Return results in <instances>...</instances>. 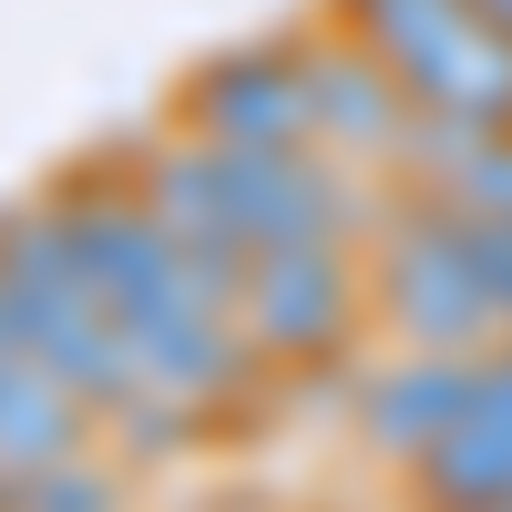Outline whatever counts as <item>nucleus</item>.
<instances>
[{
    "mask_svg": "<svg viewBox=\"0 0 512 512\" xmlns=\"http://www.w3.org/2000/svg\"><path fill=\"white\" fill-rule=\"evenodd\" d=\"M472 390H482V349H410L359 390V441L379 461H420L431 441H451Z\"/></svg>",
    "mask_w": 512,
    "mask_h": 512,
    "instance_id": "obj_9",
    "label": "nucleus"
},
{
    "mask_svg": "<svg viewBox=\"0 0 512 512\" xmlns=\"http://www.w3.org/2000/svg\"><path fill=\"white\" fill-rule=\"evenodd\" d=\"M410 482H420V502H431V512H482V502L512 492V338H492V349H482L472 410L451 420V441H431V451L410 461Z\"/></svg>",
    "mask_w": 512,
    "mask_h": 512,
    "instance_id": "obj_8",
    "label": "nucleus"
},
{
    "mask_svg": "<svg viewBox=\"0 0 512 512\" xmlns=\"http://www.w3.org/2000/svg\"><path fill=\"white\" fill-rule=\"evenodd\" d=\"M236 318L256 338V359H328L359 318V267L338 236H308V246H267L236 287Z\"/></svg>",
    "mask_w": 512,
    "mask_h": 512,
    "instance_id": "obj_5",
    "label": "nucleus"
},
{
    "mask_svg": "<svg viewBox=\"0 0 512 512\" xmlns=\"http://www.w3.org/2000/svg\"><path fill=\"white\" fill-rule=\"evenodd\" d=\"M0 308H11V328L31 338V359L52 369L93 420H113L134 451H175L195 431V410L164 400L144 379V359L123 349V328L93 297V277H82V246H72V226H62L52 195L0 205Z\"/></svg>",
    "mask_w": 512,
    "mask_h": 512,
    "instance_id": "obj_2",
    "label": "nucleus"
},
{
    "mask_svg": "<svg viewBox=\"0 0 512 512\" xmlns=\"http://www.w3.org/2000/svg\"><path fill=\"white\" fill-rule=\"evenodd\" d=\"M52 205H62L72 246H82L93 297L123 328V349L144 359V379L164 400H185V410H226L256 379V359H246L256 338L236 318V297L185 256V236L144 205V185L134 175H62Z\"/></svg>",
    "mask_w": 512,
    "mask_h": 512,
    "instance_id": "obj_1",
    "label": "nucleus"
},
{
    "mask_svg": "<svg viewBox=\"0 0 512 512\" xmlns=\"http://www.w3.org/2000/svg\"><path fill=\"white\" fill-rule=\"evenodd\" d=\"M338 31H359L420 123L512 134V21L492 0H338Z\"/></svg>",
    "mask_w": 512,
    "mask_h": 512,
    "instance_id": "obj_3",
    "label": "nucleus"
},
{
    "mask_svg": "<svg viewBox=\"0 0 512 512\" xmlns=\"http://www.w3.org/2000/svg\"><path fill=\"white\" fill-rule=\"evenodd\" d=\"M492 11H502V21H512V0H492Z\"/></svg>",
    "mask_w": 512,
    "mask_h": 512,
    "instance_id": "obj_14",
    "label": "nucleus"
},
{
    "mask_svg": "<svg viewBox=\"0 0 512 512\" xmlns=\"http://www.w3.org/2000/svg\"><path fill=\"white\" fill-rule=\"evenodd\" d=\"M175 113H185V134H216V144H308L318 134L308 41H236V52L195 62Z\"/></svg>",
    "mask_w": 512,
    "mask_h": 512,
    "instance_id": "obj_7",
    "label": "nucleus"
},
{
    "mask_svg": "<svg viewBox=\"0 0 512 512\" xmlns=\"http://www.w3.org/2000/svg\"><path fill=\"white\" fill-rule=\"evenodd\" d=\"M379 308L400 318L410 349H492V338H502L482 277L451 256V236L420 216V205L379 216Z\"/></svg>",
    "mask_w": 512,
    "mask_h": 512,
    "instance_id": "obj_6",
    "label": "nucleus"
},
{
    "mask_svg": "<svg viewBox=\"0 0 512 512\" xmlns=\"http://www.w3.org/2000/svg\"><path fill=\"white\" fill-rule=\"evenodd\" d=\"M482 512H512V492H502V502H482Z\"/></svg>",
    "mask_w": 512,
    "mask_h": 512,
    "instance_id": "obj_13",
    "label": "nucleus"
},
{
    "mask_svg": "<svg viewBox=\"0 0 512 512\" xmlns=\"http://www.w3.org/2000/svg\"><path fill=\"white\" fill-rule=\"evenodd\" d=\"M11 512H113V482L72 451V461H41V472H21V482H11Z\"/></svg>",
    "mask_w": 512,
    "mask_h": 512,
    "instance_id": "obj_12",
    "label": "nucleus"
},
{
    "mask_svg": "<svg viewBox=\"0 0 512 512\" xmlns=\"http://www.w3.org/2000/svg\"><path fill=\"white\" fill-rule=\"evenodd\" d=\"M134 175H164V185L205 195V205H216V216L246 236V256L369 226L359 185H349V175H328V164H318L308 144H216V134H154V144L134 154Z\"/></svg>",
    "mask_w": 512,
    "mask_h": 512,
    "instance_id": "obj_4",
    "label": "nucleus"
},
{
    "mask_svg": "<svg viewBox=\"0 0 512 512\" xmlns=\"http://www.w3.org/2000/svg\"><path fill=\"white\" fill-rule=\"evenodd\" d=\"M410 205H420V216H431V226L451 236V256H461V267L482 277V297H492V318H502V338H512V226L472 216V205H451V195H431V185H420Z\"/></svg>",
    "mask_w": 512,
    "mask_h": 512,
    "instance_id": "obj_11",
    "label": "nucleus"
},
{
    "mask_svg": "<svg viewBox=\"0 0 512 512\" xmlns=\"http://www.w3.org/2000/svg\"><path fill=\"white\" fill-rule=\"evenodd\" d=\"M308 103H318V134L338 154H410V93L390 82V62L369 41H308Z\"/></svg>",
    "mask_w": 512,
    "mask_h": 512,
    "instance_id": "obj_10",
    "label": "nucleus"
}]
</instances>
